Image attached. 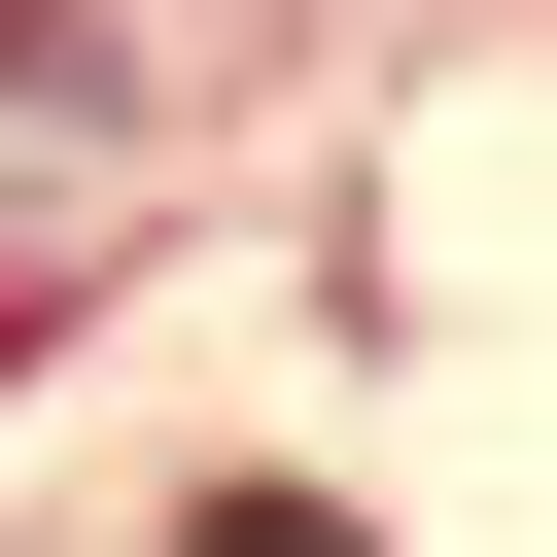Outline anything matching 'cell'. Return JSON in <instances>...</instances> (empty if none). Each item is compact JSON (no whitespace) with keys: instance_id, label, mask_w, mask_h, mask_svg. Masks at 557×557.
<instances>
[{"instance_id":"cell-1","label":"cell","mask_w":557,"mask_h":557,"mask_svg":"<svg viewBox=\"0 0 557 557\" xmlns=\"http://www.w3.org/2000/svg\"><path fill=\"white\" fill-rule=\"evenodd\" d=\"M174 557H348V522H313V487H209V522H174Z\"/></svg>"}]
</instances>
